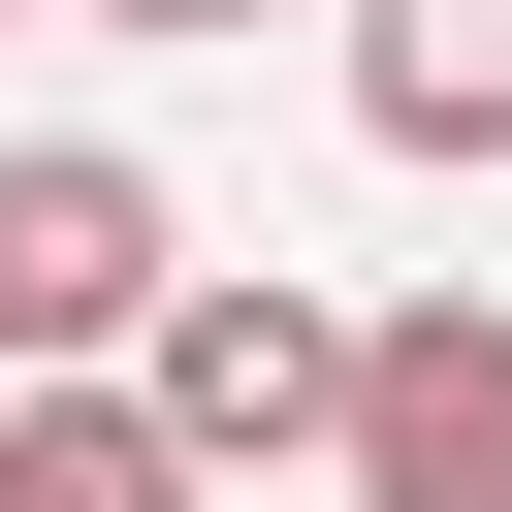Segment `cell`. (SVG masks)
<instances>
[{"label": "cell", "mask_w": 512, "mask_h": 512, "mask_svg": "<svg viewBox=\"0 0 512 512\" xmlns=\"http://www.w3.org/2000/svg\"><path fill=\"white\" fill-rule=\"evenodd\" d=\"M192 320V224H160V160H96V128H0V384H128Z\"/></svg>", "instance_id": "1"}, {"label": "cell", "mask_w": 512, "mask_h": 512, "mask_svg": "<svg viewBox=\"0 0 512 512\" xmlns=\"http://www.w3.org/2000/svg\"><path fill=\"white\" fill-rule=\"evenodd\" d=\"M352 352H384V320H320L288 256H192V320H160L128 384H160L192 480H288V448H352Z\"/></svg>", "instance_id": "2"}, {"label": "cell", "mask_w": 512, "mask_h": 512, "mask_svg": "<svg viewBox=\"0 0 512 512\" xmlns=\"http://www.w3.org/2000/svg\"><path fill=\"white\" fill-rule=\"evenodd\" d=\"M352 512H512V320H480V288H384V352H352Z\"/></svg>", "instance_id": "3"}, {"label": "cell", "mask_w": 512, "mask_h": 512, "mask_svg": "<svg viewBox=\"0 0 512 512\" xmlns=\"http://www.w3.org/2000/svg\"><path fill=\"white\" fill-rule=\"evenodd\" d=\"M352 128L384 160H512V0H352Z\"/></svg>", "instance_id": "4"}, {"label": "cell", "mask_w": 512, "mask_h": 512, "mask_svg": "<svg viewBox=\"0 0 512 512\" xmlns=\"http://www.w3.org/2000/svg\"><path fill=\"white\" fill-rule=\"evenodd\" d=\"M0 512H192L160 384H0Z\"/></svg>", "instance_id": "5"}, {"label": "cell", "mask_w": 512, "mask_h": 512, "mask_svg": "<svg viewBox=\"0 0 512 512\" xmlns=\"http://www.w3.org/2000/svg\"><path fill=\"white\" fill-rule=\"evenodd\" d=\"M64 32H256V0H64Z\"/></svg>", "instance_id": "6"}, {"label": "cell", "mask_w": 512, "mask_h": 512, "mask_svg": "<svg viewBox=\"0 0 512 512\" xmlns=\"http://www.w3.org/2000/svg\"><path fill=\"white\" fill-rule=\"evenodd\" d=\"M0 32H32V0H0Z\"/></svg>", "instance_id": "7"}]
</instances>
